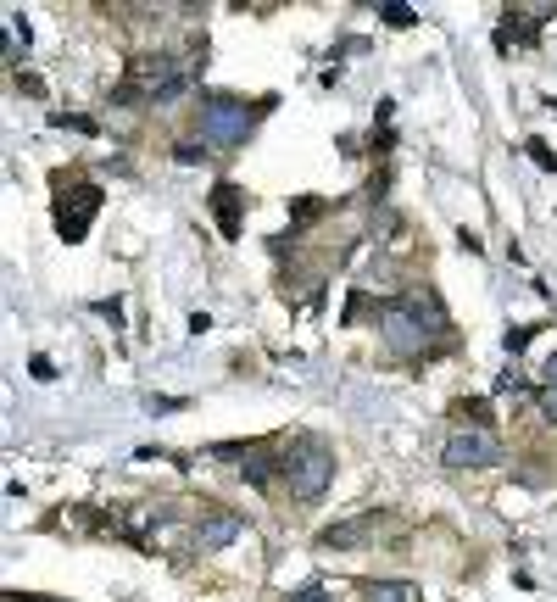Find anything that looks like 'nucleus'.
I'll return each instance as SVG.
<instances>
[{"label": "nucleus", "instance_id": "nucleus-1", "mask_svg": "<svg viewBox=\"0 0 557 602\" xmlns=\"http://www.w3.org/2000/svg\"><path fill=\"white\" fill-rule=\"evenodd\" d=\"M446 335V313L435 307V296H402L379 307V341L396 357H424L435 352V341Z\"/></svg>", "mask_w": 557, "mask_h": 602}, {"label": "nucleus", "instance_id": "nucleus-2", "mask_svg": "<svg viewBox=\"0 0 557 602\" xmlns=\"http://www.w3.org/2000/svg\"><path fill=\"white\" fill-rule=\"evenodd\" d=\"M279 474H285L296 502H318L329 491V480H335V452H329V441H318V435H296V441L285 446V458H279Z\"/></svg>", "mask_w": 557, "mask_h": 602}, {"label": "nucleus", "instance_id": "nucleus-3", "mask_svg": "<svg viewBox=\"0 0 557 602\" xmlns=\"http://www.w3.org/2000/svg\"><path fill=\"white\" fill-rule=\"evenodd\" d=\"M273 101H240V95H207L201 101V140L212 151H234L246 145V134L257 129V118L268 112Z\"/></svg>", "mask_w": 557, "mask_h": 602}, {"label": "nucleus", "instance_id": "nucleus-4", "mask_svg": "<svg viewBox=\"0 0 557 602\" xmlns=\"http://www.w3.org/2000/svg\"><path fill=\"white\" fill-rule=\"evenodd\" d=\"M173 95H184V73L173 56H140V62L129 67V79L117 84V101H173Z\"/></svg>", "mask_w": 557, "mask_h": 602}, {"label": "nucleus", "instance_id": "nucleus-5", "mask_svg": "<svg viewBox=\"0 0 557 602\" xmlns=\"http://www.w3.org/2000/svg\"><path fill=\"white\" fill-rule=\"evenodd\" d=\"M441 458H446V469H496L502 463V441L491 430H457Z\"/></svg>", "mask_w": 557, "mask_h": 602}, {"label": "nucleus", "instance_id": "nucleus-6", "mask_svg": "<svg viewBox=\"0 0 557 602\" xmlns=\"http://www.w3.org/2000/svg\"><path fill=\"white\" fill-rule=\"evenodd\" d=\"M101 184H78L73 196L56 201V229H62V240H84L90 235V218L101 212Z\"/></svg>", "mask_w": 557, "mask_h": 602}, {"label": "nucleus", "instance_id": "nucleus-7", "mask_svg": "<svg viewBox=\"0 0 557 602\" xmlns=\"http://www.w3.org/2000/svg\"><path fill=\"white\" fill-rule=\"evenodd\" d=\"M240 530H246V519L240 513H207V519L195 524V552H223L240 541Z\"/></svg>", "mask_w": 557, "mask_h": 602}, {"label": "nucleus", "instance_id": "nucleus-8", "mask_svg": "<svg viewBox=\"0 0 557 602\" xmlns=\"http://www.w3.org/2000/svg\"><path fill=\"white\" fill-rule=\"evenodd\" d=\"M240 207H246V196H240V184H229V179H223L218 190H212V218H218L223 240H234V235H240Z\"/></svg>", "mask_w": 557, "mask_h": 602}, {"label": "nucleus", "instance_id": "nucleus-9", "mask_svg": "<svg viewBox=\"0 0 557 602\" xmlns=\"http://www.w3.org/2000/svg\"><path fill=\"white\" fill-rule=\"evenodd\" d=\"M368 530H374V513H363V519H346V524H329L324 536H318V547H324V552L357 547V541H368Z\"/></svg>", "mask_w": 557, "mask_h": 602}, {"label": "nucleus", "instance_id": "nucleus-10", "mask_svg": "<svg viewBox=\"0 0 557 602\" xmlns=\"http://www.w3.org/2000/svg\"><path fill=\"white\" fill-rule=\"evenodd\" d=\"M418 591L407 586V580H374V586H368V602H413Z\"/></svg>", "mask_w": 557, "mask_h": 602}, {"label": "nucleus", "instance_id": "nucleus-11", "mask_svg": "<svg viewBox=\"0 0 557 602\" xmlns=\"http://www.w3.org/2000/svg\"><path fill=\"white\" fill-rule=\"evenodd\" d=\"M240 474H246L251 485H268V480H273V469H268V458H262V452H246V463H240Z\"/></svg>", "mask_w": 557, "mask_h": 602}, {"label": "nucleus", "instance_id": "nucleus-12", "mask_svg": "<svg viewBox=\"0 0 557 602\" xmlns=\"http://www.w3.org/2000/svg\"><path fill=\"white\" fill-rule=\"evenodd\" d=\"M379 17H385L390 28H413V23H418V12H413V6H402V0H390V6H379Z\"/></svg>", "mask_w": 557, "mask_h": 602}, {"label": "nucleus", "instance_id": "nucleus-13", "mask_svg": "<svg viewBox=\"0 0 557 602\" xmlns=\"http://www.w3.org/2000/svg\"><path fill=\"white\" fill-rule=\"evenodd\" d=\"M173 157H179V162H201V157H212V145H207V140H184Z\"/></svg>", "mask_w": 557, "mask_h": 602}, {"label": "nucleus", "instance_id": "nucleus-14", "mask_svg": "<svg viewBox=\"0 0 557 602\" xmlns=\"http://www.w3.org/2000/svg\"><path fill=\"white\" fill-rule=\"evenodd\" d=\"M530 335H535V329L513 324V329H507V335H502V346H507V352H524V346H530Z\"/></svg>", "mask_w": 557, "mask_h": 602}, {"label": "nucleus", "instance_id": "nucleus-15", "mask_svg": "<svg viewBox=\"0 0 557 602\" xmlns=\"http://www.w3.org/2000/svg\"><path fill=\"white\" fill-rule=\"evenodd\" d=\"M524 151H530V157L541 162V168H557V157H552V151H546V140H530V145H524Z\"/></svg>", "mask_w": 557, "mask_h": 602}, {"label": "nucleus", "instance_id": "nucleus-16", "mask_svg": "<svg viewBox=\"0 0 557 602\" xmlns=\"http://www.w3.org/2000/svg\"><path fill=\"white\" fill-rule=\"evenodd\" d=\"M28 374H34V380H56V368H51V357H34V363H28Z\"/></svg>", "mask_w": 557, "mask_h": 602}, {"label": "nucleus", "instance_id": "nucleus-17", "mask_svg": "<svg viewBox=\"0 0 557 602\" xmlns=\"http://www.w3.org/2000/svg\"><path fill=\"white\" fill-rule=\"evenodd\" d=\"M290 602H335V597H324V586H301Z\"/></svg>", "mask_w": 557, "mask_h": 602}, {"label": "nucleus", "instance_id": "nucleus-18", "mask_svg": "<svg viewBox=\"0 0 557 602\" xmlns=\"http://www.w3.org/2000/svg\"><path fill=\"white\" fill-rule=\"evenodd\" d=\"M546 413H552V424H557V385H546Z\"/></svg>", "mask_w": 557, "mask_h": 602}, {"label": "nucleus", "instance_id": "nucleus-19", "mask_svg": "<svg viewBox=\"0 0 557 602\" xmlns=\"http://www.w3.org/2000/svg\"><path fill=\"white\" fill-rule=\"evenodd\" d=\"M6 602H23V597H17V591H12V597H6Z\"/></svg>", "mask_w": 557, "mask_h": 602}]
</instances>
